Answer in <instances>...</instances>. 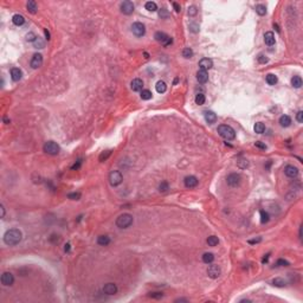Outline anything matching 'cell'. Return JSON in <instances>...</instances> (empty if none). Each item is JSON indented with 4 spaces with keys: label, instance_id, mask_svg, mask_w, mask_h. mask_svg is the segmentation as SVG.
<instances>
[{
    "label": "cell",
    "instance_id": "1",
    "mask_svg": "<svg viewBox=\"0 0 303 303\" xmlns=\"http://www.w3.org/2000/svg\"><path fill=\"white\" fill-rule=\"evenodd\" d=\"M22 238H23V235H22V232L18 229L7 230L5 232V235H4V242L9 246H14V245L19 244Z\"/></svg>",
    "mask_w": 303,
    "mask_h": 303
},
{
    "label": "cell",
    "instance_id": "2",
    "mask_svg": "<svg viewBox=\"0 0 303 303\" xmlns=\"http://www.w3.org/2000/svg\"><path fill=\"white\" fill-rule=\"evenodd\" d=\"M218 133H219V135L221 137H224L227 141H231V140H233L236 137L235 129L232 127H230V126H227V124H220L218 127Z\"/></svg>",
    "mask_w": 303,
    "mask_h": 303
},
{
    "label": "cell",
    "instance_id": "3",
    "mask_svg": "<svg viewBox=\"0 0 303 303\" xmlns=\"http://www.w3.org/2000/svg\"><path fill=\"white\" fill-rule=\"evenodd\" d=\"M133 221H134V218H133L131 214L123 213L116 219V226L120 227V229H128V227L133 224Z\"/></svg>",
    "mask_w": 303,
    "mask_h": 303
},
{
    "label": "cell",
    "instance_id": "4",
    "mask_svg": "<svg viewBox=\"0 0 303 303\" xmlns=\"http://www.w3.org/2000/svg\"><path fill=\"white\" fill-rule=\"evenodd\" d=\"M60 150V147L55 141H47L44 144V152L50 155H57Z\"/></svg>",
    "mask_w": 303,
    "mask_h": 303
},
{
    "label": "cell",
    "instance_id": "5",
    "mask_svg": "<svg viewBox=\"0 0 303 303\" xmlns=\"http://www.w3.org/2000/svg\"><path fill=\"white\" fill-rule=\"evenodd\" d=\"M122 181H123V175H122L121 172H118V171L110 172V174H109V182H110L111 186H114V187L118 186Z\"/></svg>",
    "mask_w": 303,
    "mask_h": 303
},
{
    "label": "cell",
    "instance_id": "6",
    "mask_svg": "<svg viewBox=\"0 0 303 303\" xmlns=\"http://www.w3.org/2000/svg\"><path fill=\"white\" fill-rule=\"evenodd\" d=\"M155 39H157V42H159L164 46H168L173 43V39L168 34H166L165 32H157L155 33Z\"/></svg>",
    "mask_w": 303,
    "mask_h": 303
},
{
    "label": "cell",
    "instance_id": "7",
    "mask_svg": "<svg viewBox=\"0 0 303 303\" xmlns=\"http://www.w3.org/2000/svg\"><path fill=\"white\" fill-rule=\"evenodd\" d=\"M241 180H242V177L238 173H231V174L227 175V178H226L227 185L231 186V187H237L241 184Z\"/></svg>",
    "mask_w": 303,
    "mask_h": 303
},
{
    "label": "cell",
    "instance_id": "8",
    "mask_svg": "<svg viewBox=\"0 0 303 303\" xmlns=\"http://www.w3.org/2000/svg\"><path fill=\"white\" fill-rule=\"evenodd\" d=\"M131 32H133L136 37H142V36H144V33H146V26H144V24H142V23H140V22L134 23V24L131 25Z\"/></svg>",
    "mask_w": 303,
    "mask_h": 303
},
{
    "label": "cell",
    "instance_id": "9",
    "mask_svg": "<svg viewBox=\"0 0 303 303\" xmlns=\"http://www.w3.org/2000/svg\"><path fill=\"white\" fill-rule=\"evenodd\" d=\"M120 9H121V12L123 13V14H127V16H129V14H131L133 12H134V4L131 3V1H123V3H121V6H120Z\"/></svg>",
    "mask_w": 303,
    "mask_h": 303
},
{
    "label": "cell",
    "instance_id": "10",
    "mask_svg": "<svg viewBox=\"0 0 303 303\" xmlns=\"http://www.w3.org/2000/svg\"><path fill=\"white\" fill-rule=\"evenodd\" d=\"M31 67L32 69H38L43 64V56L40 53H34L33 57L31 58Z\"/></svg>",
    "mask_w": 303,
    "mask_h": 303
},
{
    "label": "cell",
    "instance_id": "11",
    "mask_svg": "<svg viewBox=\"0 0 303 303\" xmlns=\"http://www.w3.org/2000/svg\"><path fill=\"white\" fill-rule=\"evenodd\" d=\"M220 274H221V270H220V268L218 266V265H210L208 266V269H207V275H208V277H211V278H218L219 276H220Z\"/></svg>",
    "mask_w": 303,
    "mask_h": 303
},
{
    "label": "cell",
    "instance_id": "12",
    "mask_svg": "<svg viewBox=\"0 0 303 303\" xmlns=\"http://www.w3.org/2000/svg\"><path fill=\"white\" fill-rule=\"evenodd\" d=\"M284 174L289 178H296L298 175V168L292 165H288L284 167Z\"/></svg>",
    "mask_w": 303,
    "mask_h": 303
},
{
    "label": "cell",
    "instance_id": "13",
    "mask_svg": "<svg viewBox=\"0 0 303 303\" xmlns=\"http://www.w3.org/2000/svg\"><path fill=\"white\" fill-rule=\"evenodd\" d=\"M14 282V277L11 272H4L1 275V283L5 285V286H9V285H12Z\"/></svg>",
    "mask_w": 303,
    "mask_h": 303
},
{
    "label": "cell",
    "instance_id": "14",
    "mask_svg": "<svg viewBox=\"0 0 303 303\" xmlns=\"http://www.w3.org/2000/svg\"><path fill=\"white\" fill-rule=\"evenodd\" d=\"M103 292L106 295H115L117 292V285L115 283H107L104 286H103Z\"/></svg>",
    "mask_w": 303,
    "mask_h": 303
},
{
    "label": "cell",
    "instance_id": "15",
    "mask_svg": "<svg viewBox=\"0 0 303 303\" xmlns=\"http://www.w3.org/2000/svg\"><path fill=\"white\" fill-rule=\"evenodd\" d=\"M212 66H213V62H212L210 58H202V59H200V62H199V67H200V70L207 71V70H210Z\"/></svg>",
    "mask_w": 303,
    "mask_h": 303
},
{
    "label": "cell",
    "instance_id": "16",
    "mask_svg": "<svg viewBox=\"0 0 303 303\" xmlns=\"http://www.w3.org/2000/svg\"><path fill=\"white\" fill-rule=\"evenodd\" d=\"M184 184L187 188H193L198 185V179L194 177V175H190V177H186L185 180H184Z\"/></svg>",
    "mask_w": 303,
    "mask_h": 303
},
{
    "label": "cell",
    "instance_id": "17",
    "mask_svg": "<svg viewBox=\"0 0 303 303\" xmlns=\"http://www.w3.org/2000/svg\"><path fill=\"white\" fill-rule=\"evenodd\" d=\"M130 88L133 91H142V88H143V82L142 80L140 78H134L130 83Z\"/></svg>",
    "mask_w": 303,
    "mask_h": 303
},
{
    "label": "cell",
    "instance_id": "18",
    "mask_svg": "<svg viewBox=\"0 0 303 303\" xmlns=\"http://www.w3.org/2000/svg\"><path fill=\"white\" fill-rule=\"evenodd\" d=\"M22 77H23V72H22V70L19 67L11 69V78H12V81L18 82V81L22 80Z\"/></svg>",
    "mask_w": 303,
    "mask_h": 303
},
{
    "label": "cell",
    "instance_id": "19",
    "mask_svg": "<svg viewBox=\"0 0 303 303\" xmlns=\"http://www.w3.org/2000/svg\"><path fill=\"white\" fill-rule=\"evenodd\" d=\"M197 80H198V82L201 83V84L206 83V82L208 81V73H207V71H205V70H199V71L197 72Z\"/></svg>",
    "mask_w": 303,
    "mask_h": 303
},
{
    "label": "cell",
    "instance_id": "20",
    "mask_svg": "<svg viewBox=\"0 0 303 303\" xmlns=\"http://www.w3.org/2000/svg\"><path fill=\"white\" fill-rule=\"evenodd\" d=\"M264 42H265V44H266V45L272 46V45L276 43V38H275L274 32H271V31L266 32V33L264 34Z\"/></svg>",
    "mask_w": 303,
    "mask_h": 303
},
{
    "label": "cell",
    "instance_id": "21",
    "mask_svg": "<svg viewBox=\"0 0 303 303\" xmlns=\"http://www.w3.org/2000/svg\"><path fill=\"white\" fill-rule=\"evenodd\" d=\"M204 116H205L206 122H208L210 124H212V123H214V122L217 121V115H215L213 111H211V110L205 111V113H204Z\"/></svg>",
    "mask_w": 303,
    "mask_h": 303
},
{
    "label": "cell",
    "instance_id": "22",
    "mask_svg": "<svg viewBox=\"0 0 303 303\" xmlns=\"http://www.w3.org/2000/svg\"><path fill=\"white\" fill-rule=\"evenodd\" d=\"M12 22H13L14 25L22 26V25L25 23V18H24L22 14H14V16L12 17Z\"/></svg>",
    "mask_w": 303,
    "mask_h": 303
},
{
    "label": "cell",
    "instance_id": "23",
    "mask_svg": "<svg viewBox=\"0 0 303 303\" xmlns=\"http://www.w3.org/2000/svg\"><path fill=\"white\" fill-rule=\"evenodd\" d=\"M279 124H281L282 127H284V128L289 127V126L291 124V118H290V116H288V115L281 116V117H279Z\"/></svg>",
    "mask_w": 303,
    "mask_h": 303
},
{
    "label": "cell",
    "instance_id": "24",
    "mask_svg": "<svg viewBox=\"0 0 303 303\" xmlns=\"http://www.w3.org/2000/svg\"><path fill=\"white\" fill-rule=\"evenodd\" d=\"M265 81H266V83H268L269 85H275L278 80H277V76H276V75H274V73H268V75L265 76Z\"/></svg>",
    "mask_w": 303,
    "mask_h": 303
},
{
    "label": "cell",
    "instance_id": "25",
    "mask_svg": "<svg viewBox=\"0 0 303 303\" xmlns=\"http://www.w3.org/2000/svg\"><path fill=\"white\" fill-rule=\"evenodd\" d=\"M155 89H157V91H158L159 94H164V93H166V90H167V84H166L164 81H159V82L157 83V85H155Z\"/></svg>",
    "mask_w": 303,
    "mask_h": 303
},
{
    "label": "cell",
    "instance_id": "26",
    "mask_svg": "<svg viewBox=\"0 0 303 303\" xmlns=\"http://www.w3.org/2000/svg\"><path fill=\"white\" fill-rule=\"evenodd\" d=\"M26 7H27V11H29L30 13H32V14L37 13L38 6H37V3H36V1H33V0H31V1H29V3H27Z\"/></svg>",
    "mask_w": 303,
    "mask_h": 303
},
{
    "label": "cell",
    "instance_id": "27",
    "mask_svg": "<svg viewBox=\"0 0 303 303\" xmlns=\"http://www.w3.org/2000/svg\"><path fill=\"white\" fill-rule=\"evenodd\" d=\"M214 261V255L212 252H205L202 255V262L206 264H211Z\"/></svg>",
    "mask_w": 303,
    "mask_h": 303
},
{
    "label": "cell",
    "instance_id": "28",
    "mask_svg": "<svg viewBox=\"0 0 303 303\" xmlns=\"http://www.w3.org/2000/svg\"><path fill=\"white\" fill-rule=\"evenodd\" d=\"M140 97L144 101H148V100H150L152 97H153V94H152V91L148 90V89H142V91L140 93Z\"/></svg>",
    "mask_w": 303,
    "mask_h": 303
},
{
    "label": "cell",
    "instance_id": "29",
    "mask_svg": "<svg viewBox=\"0 0 303 303\" xmlns=\"http://www.w3.org/2000/svg\"><path fill=\"white\" fill-rule=\"evenodd\" d=\"M291 85L296 89L302 87V78L299 77V76H294V77L291 78Z\"/></svg>",
    "mask_w": 303,
    "mask_h": 303
},
{
    "label": "cell",
    "instance_id": "30",
    "mask_svg": "<svg viewBox=\"0 0 303 303\" xmlns=\"http://www.w3.org/2000/svg\"><path fill=\"white\" fill-rule=\"evenodd\" d=\"M97 243H98V245H101V246H107V245H109V243H110V238H109L108 236H100V237L97 238Z\"/></svg>",
    "mask_w": 303,
    "mask_h": 303
},
{
    "label": "cell",
    "instance_id": "31",
    "mask_svg": "<svg viewBox=\"0 0 303 303\" xmlns=\"http://www.w3.org/2000/svg\"><path fill=\"white\" fill-rule=\"evenodd\" d=\"M146 10L149 11V12H155L158 10V5L154 3V1H147L146 5H144Z\"/></svg>",
    "mask_w": 303,
    "mask_h": 303
},
{
    "label": "cell",
    "instance_id": "32",
    "mask_svg": "<svg viewBox=\"0 0 303 303\" xmlns=\"http://www.w3.org/2000/svg\"><path fill=\"white\" fill-rule=\"evenodd\" d=\"M253 129H255V131H256L257 134H263V133L265 131V126H264V123H262V122H257V123L255 124Z\"/></svg>",
    "mask_w": 303,
    "mask_h": 303
},
{
    "label": "cell",
    "instance_id": "33",
    "mask_svg": "<svg viewBox=\"0 0 303 303\" xmlns=\"http://www.w3.org/2000/svg\"><path fill=\"white\" fill-rule=\"evenodd\" d=\"M206 242H207L208 246H217L218 243H219V239H218V237H215V236H210Z\"/></svg>",
    "mask_w": 303,
    "mask_h": 303
},
{
    "label": "cell",
    "instance_id": "34",
    "mask_svg": "<svg viewBox=\"0 0 303 303\" xmlns=\"http://www.w3.org/2000/svg\"><path fill=\"white\" fill-rule=\"evenodd\" d=\"M256 12L259 14V16H265L266 14V6L263 5V4H259L256 6Z\"/></svg>",
    "mask_w": 303,
    "mask_h": 303
},
{
    "label": "cell",
    "instance_id": "35",
    "mask_svg": "<svg viewBox=\"0 0 303 303\" xmlns=\"http://www.w3.org/2000/svg\"><path fill=\"white\" fill-rule=\"evenodd\" d=\"M182 56H184L186 59L192 58V57H193V50H192L191 47H185V49L182 50Z\"/></svg>",
    "mask_w": 303,
    "mask_h": 303
},
{
    "label": "cell",
    "instance_id": "36",
    "mask_svg": "<svg viewBox=\"0 0 303 303\" xmlns=\"http://www.w3.org/2000/svg\"><path fill=\"white\" fill-rule=\"evenodd\" d=\"M195 103H197L198 106H202V104L205 103V95L201 94V93L197 94V96H195Z\"/></svg>",
    "mask_w": 303,
    "mask_h": 303
},
{
    "label": "cell",
    "instance_id": "37",
    "mask_svg": "<svg viewBox=\"0 0 303 303\" xmlns=\"http://www.w3.org/2000/svg\"><path fill=\"white\" fill-rule=\"evenodd\" d=\"M272 284H274L275 286L283 288V286H285V285H286V282H285L284 279H282V278H275V279L272 281Z\"/></svg>",
    "mask_w": 303,
    "mask_h": 303
},
{
    "label": "cell",
    "instance_id": "38",
    "mask_svg": "<svg viewBox=\"0 0 303 303\" xmlns=\"http://www.w3.org/2000/svg\"><path fill=\"white\" fill-rule=\"evenodd\" d=\"M269 219H270L269 213L262 210V211H261V223H262V224H265V223L269 221Z\"/></svg>",
    "mask_w": 303,
    "mask_h": 303
},
{
    "label": "cell",
    "instance_id": "39",
    "mask_svg": "<svg viewBox=\"0 0 303 303\" xmlns=\"http://www.w3.org/2000/svg\"><path fill=\"white\" fill-rule=\"evenodd\" d=\"M33 45H34V47H36V49H43V47L45 46V43L42 40V38H39V37H38V38L33 42Z\"/></svg>",
    "mask_w": 303,
    "mask_h": 303
},
{
    "label": "cell",
    "instance_id": "40",
    "mask_svg": "<svg viewBox=\"0 0 303 303\" xmlns=\"http://www.w3.org/2000/svg\"><path fill=\"white\" fill-rule=\"evenodd\" d=\"M148 296L150 298H154V299H160V298L164 297V294L162 292H149Z\"/></svg>",
    "mask_w": 303,
    "mask_h": 303
},
{
    "label": "cell",
    "instance_id": "41",
    "mask_svg": "<svg viewBox=\"0 0 303 303\" xmlns=\"http://www.w3.org/2000/svg\"><path fill=\"white\" fill-rule=\"evenodd\" d=\"M111 154V150H107V152H104V153H102L101 155H100V161L102 162V161H104V160H107L108 158H109V155Z\"/></svg>",
    "mask_w": 303,
    "mask_h": 303
},
{
    "label": "cell",
    "instance_id": "42",
    "mask_svg": "<svg viewBox=\"0 0 303 303\" xmlns=\"http://www.w3.org/2000/svg\"><path fill=\"white\" fill-rule=\"evenodd\" d=\"M37 38H38V37H37L33 32H29V33L26 34V40H27V42H32V43H33Z\"/></svg>",
    "mask_w": 303,
    "mask_h": 303
},
{
    "label": "cell",
    "instance_id": "43",
    "mask_svg": "<svg viewBox=\"0 0 303 303\" xmlns=\"http://www.w3.org/2000/svg\"><path fill=\"white\" fill-rule=\"evenodd\" d=\"M238 167L242 168V169L249 167V161H248V160H244V159H243V160H239V161H238Z\"/></svg>",
    "mask_w": 303,
    "mask_h": 303
},
{
    "label": "cell",
    "instance_id": "44",
    "mask_svg": "<svg viewBox=\"0 0 303 303\" xmlns=\"http://www.w3.org/2000/svg\"><path fill=\"white\" fill-rule=\"evenodd\" d=\"M187 13H188V16H190V17H193V16H195V14L198 13V10H197V7H195V6H190V7H188V12H187Z\"/></svg>",
    "mask_w": 303,
    "mask_h": 303
},
{
    "label": "cell",
    "instance_id": "45",
    "mask_svg": "<svg viewBox=\"0 0 303 303\" xmlns=\"http://www.w3.org/2000/svg\"><path fill=\"white\" fill-rule=\"evenodd\" d=\"M288 265H289V262L285 259H282V258L276 262V266H288Z\"/></svg>",
    "mask_w": 303,
    "mask_h": 303
},
{
    "label": "cell",
    "instance_id": "46",
    "mask_svg": "<svg viewBox=\"0 0 303 303\" xmlns=\"http://www.w3.org/2000/svg\"><path fill=\"white\" fill-rule=\"evenodd\" d=\"M67 198L71 200H78L81 198V193H70L67 194Z\"/></svg>",
    "mask_w": 303,
    "mask_h": 303
},
{
    "label": "cell",
    "instance_id": "47",
    "mask_svg": "<svg viewBox=\"0 0 303 303\" xmlns=\"http://www.w3.org/2000/svg\"><path fill=\"white\" fill-rule=\"evenodd\" d=\"M190 30H191L192 32L197 33V32L199 31V25H198V24H194V23H191V24H190Z\"/></svg>",
    "mask_w": 303,
    "mask_h": 303
},
{
    "label": "cell",
    "instance_id": "48",
    "mask_svg": "<svg viewBox=\"0 0 303 303\" xmlns=\"http://www.w3.org/2000/svg\"><path fill=\"white\" fill-rule=\"evenodd\" d=\"M296 120H297L298 123H302V122H303V111H302V110L297 111V114H296Z\"/></svg>",
    "mask_w": 303,
    "mask_h": 303
},
{
    "label": "cell",
    "instance_id": "49",
    "mask_svg": "<svg viewBox=\"0 0 303 303\" xmlns=\"http://www.w3.org/2000/svg\"><path fill=\"white\" fill-rule=\"evenodd\" d=\"M159 188H160V191H161V192H166V191L168 190V182H166V181L161 182V184H160V186H159Z\"/></svg>",
    "mask_w": 303,
    "mask_h": 303
},
{
    "label": "cell",
    "instance_id": "50",
    "mask_svg": "<svg viewBox=\"0 0 303 303\" xmlns=\"http://www.w3.org/2000/svg\"><path fill=\"white\" fill-rule=\"evenodd\" d=\"M159 16H160V18H167V17H168L167 10H166V9H161L160 12H159Z\"/></svg>",
    "mask_w": 303,
    "mask_h": 303
},
{
    "label": "cell",
    "instance_id": "51",
    "mask_svg": "<svg viewBox=\"0 0 303 303\" xmlns=\"http://www.w3.org/2000/svg\"><path fill=\"white\" fill-rule=\"evenodd\" d=\"M258 62H259V63H262V64H265V63H268V58H266L265 56H263V55H259V57H258Z\"/></svg>",
    "mask_w": 303,
    "mask_h": 303
},
{
    "label": "cell",
    "instance_id": "52",
    "mask_svg": "<svg viewBox=\"0 0 303 303\" xmlns=\"http://www.w3.org/2000/svg\"><path fill=\"white\" fill-rule=\"evenodd\" d=\"M81 165H82V160L80 159V160H77V162H76V164L71 167V169H73V171H75V169H78V168L81 167Z\"/></svg>",
    "mask_w": 303,
    "mask_h": 303
},
{
    "label": "cell",
    "instance_id": "53",
    "mask_svg": "<svg viewBox=\"0 0 303 303\" xmlns=\"http://www.w3.org/2000/svg\"><path fill=\"white\" fill-rule=\"evenodd\" d=\"M255 146L258 147V148H261V149H266V146H265L264 143H262L261 141H257V142L255 143Z\"/></svg>",
    "mask_w": 303,
    "mask_h": 303
},
{
    "label": "cell",
    "instance_id": "54",
    "mask_svg": "<svg viewBox=\"0 0 303 303\" xmlns=\"http://www.w3.org/2000/svg\"><path fill=\"white\" fill-rule=\"evenodd\" d=\"M173 7H174L175 12H180V11H181V10H180V5H179L178 3H173Z\"/></svg>",
    "mask_w": 303,
    "mask_h": 303
},
{
    "label": "cell",
    "instance_id": "55",
    "mask_svg": "<svg viewBox=\"0 0 303 303\" xmlns=\"http://www.w3.org/2000/svg\"><path fill=\"white\" fill-rule=\"evenodd\" d=\"M0 211H1V218H4L5 217V207H4V205H0Z\"/></svg>",
    "mask_w": 303,
    "mask_h": 303
},
{
    "label": "cell",
    "instance_id": "56",
    "mask_svg": "<svg viewBox=\"0 0 303 303\" xmlns=\"http://www.w3.org/2000/svg\"><path fill=\"white\" fill-rule=\"evenodd\" d=\"M261 242V238H258V239H253V241H249V243L250 244H256V243H259Z\"/></svg>",
    "mask_w": 303,
    "mask_h": 303
},
{
    "label": "cell",
    "instance_id": "57",
    "mask_svg": "<svg viewBox=\"0 0 303 303\" xmlns=\"http://www.w3.org/2000/svg\"><path fill=\"white\" fill-rule=\"evenodd\" d=\"M64 251H65V252H69V251H70V244H65V246H64Z\"/></svg>",
    "mask_w": 303,
    "mask_h": 303
},
{
    "label": "cell",
    "instance_id": "58",
    "mask_svg": "<svg viewBox=\"0 0 303 303\" xmlns=\"http://www.w3.org/2000/svg\"><path fill=\"white\" fill-rule=\"evenodd\" d=\"M269 256H270L269 253H268V255H265V257L262 259V263H266V262H268V259H269Z\"/></svg>",
    "mask_w": 303,
    "mask_h": 303
},
{
    "label": "cell",
    "instance_id": "59",
    "mask_svg": "<svg viewBox=\"0 0 303 303\" xmlns=\"http://www.w3.org/2000/svg\"><path fill=\"white\" fill-rule=\"evenodd\" d=\"M44 32H45V36H46V39L49 40L50 39V32L47 31V30H44Z\"/></svg>",
    "mask_w": 303,
    "mask_h": 303
},
{
    "label": "cell",
    "instance_id": "60",
    "mask_svg": "<svg viewBox=\"0 0 303 303\" xmlns=\"http://www.w3.org/2000/svg\"><path fill=\"white\" fill-rule=\"evenodd\" d=\"M175 302H187V299H185V298H179V299H177Z\"/></svg>",
    "mask_w": 303,
    "mask_h": 303
},
{
    "label": "cell",
    "instance_id": "61",
    "mask_svg": "<svg viewBox=\"0 0 303 303\" xmlns=\"http://www.w3.org/2000/svg\"><path fill=\"white\" fill-rule=\"evenodd\" d=\"M4 122H5V123H10V120H9L7 117H4Z\"/></svg>",
    "mask_w": 303,
    "mask_h": 303
}]
</instances>
